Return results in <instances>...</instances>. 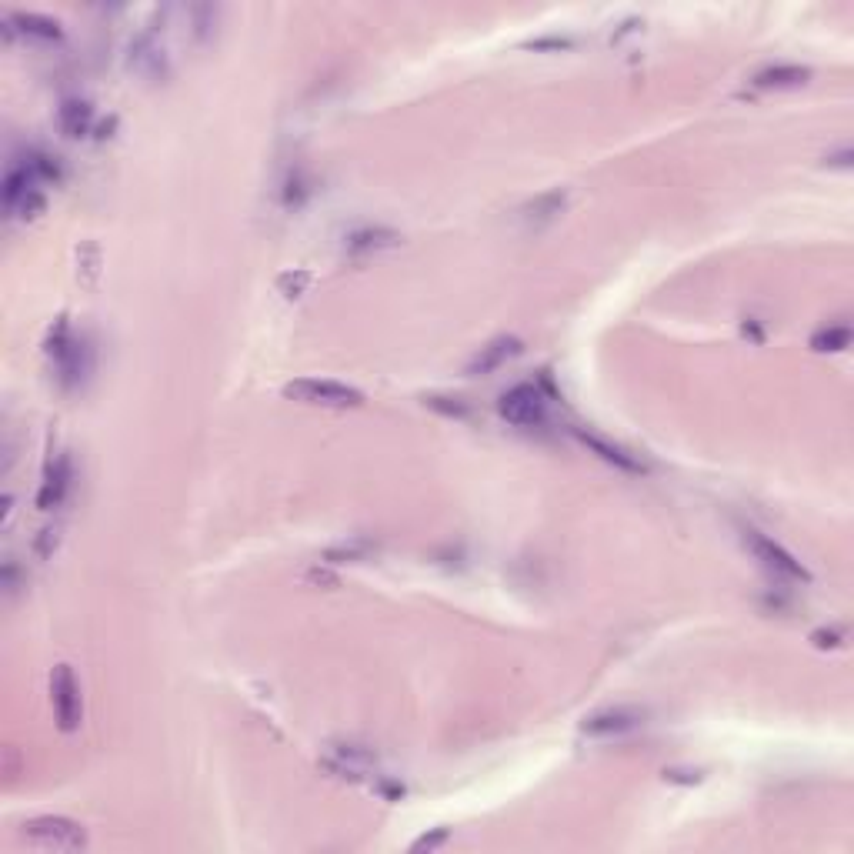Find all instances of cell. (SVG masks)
Wrapping results in <instances>:
<instances>
[{
    "instance_id": "obj_14",
    "label": "cell",
    "mask_w": 854,
    "mask_h": 854,
    "mask_svg": "<svg viewBox=\"0 0 854 854\" xmlns=\"http://www.w3.org/2000/svg\"><path fill=\"white\" fill-rule=\"evenodd\" d=\"M384 234H391V231H361V234H354L351 237V251L357 254V251H377V247H387V244H394V241H377V237H384Z\"/></svg>"
},
{
    "instance_id": "obj_4",
    "label": "cell",
    "mask_w": 854,
    "mask_h": 854,
    "mask_svg": "<svg viewBox=\"0 0 854 854\" xmlns=\"http://www.w3.org/2000/svg\"><path fill=\"white\" fill-rule=\"evenodd\" d=\"M744 541H748V548L754 551V558H758L768 571L781 574V578H788V581H801V584L811 581V571L804 568V564L794 558L791 551H784L778 541L764 538L761 531H744Z\"/></svg>"
},
{
    "instance_id": "obj_8",
    "label": "cell",
    "mask_w": 854,
    "mask_h": 854,
    "mask_svg": "<svg viewBox=\"0 0 854 854\" xmlns=\"http://www.w3.org/2000/svg\"><path fill=\"white\" fill-rule=\"evenodd\" d=\"M638 724H644V714L638 708H611V711H601V714H591L584 721V734H624V731H634Z\"/></svg>"
},
{
    "instance_id": "obj_3",
    "label": "cell",
    "mask_w": 854,
    "mask_h": 854,
    "mask_svg": "<svg viewBox=\"0 0 854 854\" xmlns=\"http://www.w3.org/2000/svg\"><path fill=\"white\" fill-rule=\"evenodd\" d=\"M24 838L54 851H77L87 844V834L71 818H34L24 824Z\"/></svg>"
},
{
    "instance_id": "obj_9",
    "label": "cell",
    "mask_w": 854,
    "mask_h": 854,
    "mask_svg": "<svg viewBox=\"0 0 854 854\" xmlns=\"http://www.w3.org/2000/svg\"><path fill=\"white\" fill-rule=\"evenodd\" d=\"M521 354V341L518 337H498V341H491L488 347H481L478 357L468 364V374H491L498 371L501 364H508L511 357Z\"/></svg>"
},
{
    "instance_id": "obj_11",
    "label": "cell",
    "mask_w": 854,
    "mask_h": 854,
    "mask_svg": "<svg viewBox=\"0 0 854 854\" xmlns=\"http://www.w3.org/2000/svg\"><path fill=\"white\" fill-rule=\"evenodd\" d=\"M11 24H17V31L24 37H34V41H61V24L54 17H44V14H14Z\"/></svg>"
},
{
    "instance_id": "obj_15",
    "label": "cell",
    "mask_w": 854,
    "mask_h": 854,
    "mask_svg": "<svg viewBox=\"0 0 854 854\" xmlns=\"http://www.w3.org/2000/svg\"><path fill=\"white\" fill-rule=\"evenodd\" d=\"M448 841V828H438L434 834H424V838H417L414 841V851H434L438 848V844H444Z\"/></svg>"
},
{
    "instance_id": "obj_1",
    "label": "cell",
    "mask_w": 854,
    "mask_h": 854,
    "mask_svg": "<svg viewBox=\"0 0 854 854\" xmlns=\"http://www.w3.org/2000/svg\"><path fill=\"white\" fill-rule=\"evenodd\" d=\"M284 397L301 404H314V407H361L364 394L351 384L341 381H321V377H301V381H291L284 387Z\"/></svg>"
},
{
    "instance_id": "obj_16",
    "label": "cell",
    "mask_w": 854,
    "mask_h": 854,
    "mask_svg": "<svg viewBox=\"0 0 854 854\" xmlns=\"http://www.w3.org/2000/svg\"><path fill=\"white\" fill-rule=\"evenodd\" d=\"M427 407H434V411H444V414H454V417H464V414H468V407L458 404V397H454V404H444V397H427Z\"/></svg>"
},
{
    "instance_id": "obj_12",
    "label": "cell",
    "mask_w": 854,
    "mask_h": 854,
    "mask_svg": "<svg viewBox=\"0 0 854 854\" xmlns=\"http://www.w3.org/2000/svg\"><path fill=\"white\" fill-rule=\"evenodd\" d=\"M94 124V107L87 101H64L61 104V127L67 137H84Z\"/></svg>"
},
{
    "instance_id": "obj_6",
    "label": "cell",
    "mask_w": 854,
    "mask_h": 854,
    "mask_svg": "<svg viewBox=\"0 0 854 854\" xmlns=\"http://www.w3.org/2000/svg\"><path fill=\"white\" fill-rule=\"evenodd\" d=\"M67 488H71V458H67V454H57L44 471V484H41V491H37V508L41 511L61 508Z\"/></svg>"
},
{
    "instance_id": "obj_10",
    "label": "cell",
    "mask_w": 854,
    "mask_h": 854,
    "mask_svg": "<svg viewBox=\"0 0 854 854\" xmlns=\"http://www.w3.org/2000/svg\"><path fill=\"white\" fill-rule=\"evenodd\" d=\"M808 77H811L808 67L778 64V67H768V71H761L758 77H754V87H761V91H781V87H801V84H808Z\"/></svg>"
},
{
    "instance_id": "obj_13",
    "label": "cell",
    "mask_w": 854,
    "mask_h": 854,
    "mask_svg": "<svg viewBox=\"0 0 854 854\" xmlns=\"http://www.w3.org/2000/svg\"><path fill=\"white\" fill-rule=\"evenodd\" d=\"M851 344V327L848 324H838V327H824L811 337V347L814 351H844Z\"/></svg>"
},
{
    "instance_id": "obj_5",
    "label": "cell",
    "mask_w": 854,
    "mask_h": 854,
    "mask_svg": "<svg viewBox=\"0 0 854 854\" xmlns=\"http://www.w3.org/2000/svg\"><path fill=\"white\" fill-rule=\"evenodd\" d=\"M51 694H54V711H57L61 731H77L84 711H81V688H77V681H74L71 664H57L54 668Z\"/></svg>"
},
{
    "instance_id": "obj_2",
    "label": "cell",
    "mask_w": 854,
    "mask_h": 854,
    "mask_svg": "<svg viewBox=\"0 0 854 854\" xmlns=\"http://www.w3.org/2000/svg\"><path fill=\"white\" fill-rule=\"evenodd\" d=\"M498 414L514 427H538L548 417V401H544V394L534 384H518L501 394Z\"/></svg>"
},
{
    "instance_id": "obj_7",
    "label": "cell",
    "mask_w": 854,
    "mask_h": 854,
    "mask_svg": "<svg viewBox=\"0 0 854 854\" xmlns=\"http://www.w3.org/2000/svg\"><path fill=\"white\" fill-rule=\"evenodd\" d=\"M574 438H578L588 451L598 454L601 461L614 464V468H621V471H628V474H644V464H641L638 458H634L631 451H624L621 444H611V441H604L601 434H594V431H581V427H574Z\"/></svg>"
}]
</instances>
